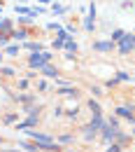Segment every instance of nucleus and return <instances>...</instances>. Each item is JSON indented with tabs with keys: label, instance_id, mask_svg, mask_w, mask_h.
Instances as JSON below:
<instances>
[{
	"label": "nucleus",
	"instance_id": "nucleus-3",
	"mask_svg": "<svg viewBox=\"0 0 135 152\" xmlns=\"http://www.w3.org/2000/svg\"><path fill=\"white\" fill-rule=\"evenodd\" d=\"M100 129H103V117H100V115H93V122L86 126V133H84V138H86V140H91V138H93V136H96Z\"/></svg>",
	"mask_w": 135,
	"mask_h": 152
},
{
	"label": "nucleus",
	"instance_id": "nucleus-2",
	"mask_svg": "<svg viewBox=\"0 0 135 152\" xmlns=\"http://www.w3.org/2000/svg\"><path fill=\"white\" fill-rule=\"evenodd\" d=\"M49 61H51V54H49V52H33L30 58H28V66L40 70V68H42L44 63H49Z\"/></svg>",
	"mask_w": 135,
	"mask_h": 152
},
{
	"label": "nucleus",
	"instance_id": "nucleus-33",
	"mask_svg": "<svg viewBox=\"0 0 135 152\" xmlns=\"http://www.w3.org/2000/svg\"><path fill=\"white\" fill-rule=\"evenodd\" d=\"M0 61H2V54H0Z\"/></svg>",
	"mask_w": 135,
	"mask_h": 152
},
{
	"label": "nucleus",
	"instance_id": "nucleus-21",
	"mask_svg": "<svg viewBox=\"0 0 135 152\" xmlns=\"http://www.w3.org/2000/svg\"><path fill=\"white\" fill-rule=\"evenodd\" d=\"M14 12H17V14H30V10H28V7H23V5H17V7H14Z\"/></svg>",
	"mask_w": 135,
	"mask_h": 152
},
{
	"label": "nucleus",
	"instance_id": "nucleus-31",
	"mask_svg": "<svg viewBox=\"0 0 135 152\" xmlns=\"http://www.w3.org/2000/svg\"><path fill=\"white\" fill-rule=\"evenodd\" d=\"M5 152H19V150H5Z\"/></svg>",
	"mask_w": 135,
	"mask_h": 152
},
{
	"label": "nucleus",
	"instance_id": "nucleus-4",
	"mask_svg": "<svg viewBox=\"0 0 135 152\" xmlns=\"http://www.w3.org/2000/svg\"><path fill=\"white\" fill-rule=\"evenodd\" d=\"M119 52H121V54L133 52V33H126L123 38L119 40Z\"/></svg>",
	"mask_w": 135,
	"mask_h": 152
},
{
	"label": "nucleus",
	"instance_id": "nucleus-23",
	"mask_svg": "<svg viewBox=\"0 0 135 152\" xmlns=\"http://www.w3.org/2000/svg\"><path fill=\"white\" fill-rule=\"evenodd\" d=\"M51 12H54V14H63V12H65V7H63V5H54V7H51Z\"/></svg>",
	"mask_w": 135,
	"mask_h": 152
},
{
	"label": "nucleus",
	"instance_id": "nucleus-13",
	"mask_svg": "<svg viewBox=\"0 0 135 152\" xmlns=\"http://www.w3.org/2000/svg\"><path fill=\"white\" fill-rule=\"evenodd\" d=\"M84 28H86V31H93V28H96V17L89 14V17L84 19Z\"/></svg>",
	"mask_w": 135,
	"mask_h": 152
},
{
	"label": "nucleus",
	"instance_id": "nucleus-8",
	"mask_svg": "<svg viewBox=\"0 0 135 152\" xmlns=\"http://www.w3.org/2000/svg\"><path fill=\"white\" fill-rule=\"evenodd\" d=\"M12 19H2L0 21V33H5V35H12Z\"/></svg>",
	"mask_w": 135,
	"mask_h": 152
},
{
	"label": "nucleus",
	"instance_id": "nucleus-28",
	"mask_svg": "<svg viewBox=\"0 0 135 152\" xmlns=\"http://www.w3.org/2000/svg\"><path fill=\"white\" fill-rule=\"evenodd\" d=\"M38 2H42V5H49V2H54V0H38Z\"/></svg>",
	"mask_w": 135,
	"mask_h": 152
},
{
	"label": "nucleus",
	"instance_id": "nucleus-17",
	"mask_svg": "<svg viewBox=\"0 0 135 152\" xmlns=\"http://www.w3.org/2000/svg\"><path fill=\"white\" fill-rule=\"evenodd\" d=\"M19 148H21V150H26V152H35V150H38V143H35V145H30V143H19Z\"/></svg>",
	"mask_w": 135,
	"mask_h": 152
},
{
	"label": "nucleus",
	"instance_id": "nucleus-22",
	"mask_svg": "<svg viewBox=\"0 0 135 152\" xmlns=\"http://www.w3.org/2000/svg\"><path fill=\"white\" fill-rule=\"evenodd\" d=\"M7 42H9V35L0 33V49H2V47H7Z\"/></svg>",
	"mask_w": 135,
	"mask_h": 152
},
{
	"label": "nucleus",
	"instance_id": "nucleus-10",
	"mask_svg": "<svg viewBox=\"0 0 135 152\" xmlns=\"http://www.w3.org/2000/svg\"><path fill=\"white\" fill-rule=\"evenodd\" d=\"M9 38H14L17 42H19V40H26V38H28V31H26V28H19V31H12V35H9Z\"/></svg>",
	"mask_w": 135,
	"mask_h": 152
},
{
	"label": "nucleus",
	"instance_id": "nucleus-12",
	"mask_svg": "<svg viewBox=\"0 0 135 152\" xmlns=\"http://www.w3.org/2000/svg\"><path fill=\"white\" fill-rule=\"evenodd\" d=\"M19 49H21V45H7V47H5V54H7V56H17Z\"/></svg>",
	"mask_w": 135,
	"mask_h": 152
},
{
	"label": "nucleus",
	"instance_id": "nucleus-27",
	"mask_svg": "<svg viewBox=\"0 0 135 152\" xmlns=\"http://www.w3.org/2000/svg\"><path fill=\"white\" fill-rule=\"evenodd\" d=\"M63 45H65V42H61V40H54V49H61Z\"/></svg>",
	"mask_w": 135,
	"mask_h": 152
},
{
	"label": "nucleus",
	"instance_id": "nucleus-18",
	"mask_svg": "<svg viewBox=\"0 0 135 152\" xmlns=\"http://www.w3.org/2000/svg\"><path fill=\"white\" fill-rule=\"evenodd\" d=\"M89 108H91V113H93V115H100V105H98V103L93 101V98L89 101Z\"/></svg>",
	"mask_w": 135,
	"mask_h": 152
},
{
	"label": "nucleus",
	"instance_id": "nucleus-16",
	"mask_svg": "<svg viewBox=\"0 0 135 152\" xmlns=\"http://www.w3.org/2000/svg\"><path fill=\"white\" fill-rule=\"evenodd\" d=\"M123 35H126V33H123L121 28H116V31H112V38H110V40H112V42H119V40L123 38Z\"/></svg>",
	"mask_w": 135,
	"mask_h": 152
},
{
	"label": "nucleus",
	"instance_id": "nucleus-24",
	"mask_svg": "<svg viewBox=\"0 0 135 152\" xmlns=\"http://www.w3.org/2000/svg\"><path fill=\"white\" fill-rule=\"evenodd\" d=\"M105 152H121V145H116V143H112V145H110V148H107Z\"/></svg>",
	"mask_w": 135,
	"mask_h": 152
},
{
	"label": "nucleus",
	"instance_id": "nucleus-26",
	"mask_svg": "<svg viewBox=\"0 0 135 152\" xmlns=\"http://www.w3.org/2000/svg\"><path fill=\"white\" fill-rule=\"evenodd\" d=\"M47 28H49V31H61V26H58L56 21H54V23H49V26H47Z\"/></svg>",
	"mask_w": 135,
	"mask_h": 152
},
{
	"label": "nucleus",
	"instance_id": "nucleus-25",
	"mask_svg": "<svg viewBox=\"0 0 135 152\" xmlns=\"http://www.w3.org/2000/svg\"><path fill=\"white\" fill-rule=\"evenodd\" d=\"M2 75H7V77H12V75H14V70H12V68H2Z\"/></svg>",
	"mask_w": 135,
	"mask_h": 152
},
{
	"label": "nucleus",
	"instance_id": "nucleus-14",
	"mask_svg": "<svg viewBox=\"0 0 135 152\" xmlns=\"http://www.w3.org/2000/svg\"><path fill=\"white\" fill-rule=\"evenodd\" d=\"M68 52H77V42H75V38H68L65 40V45H63Z\"/></svg>",
	"mask_w": 135,
	"mask_h": 152
},
{
	"label": "nucleus",
	"instance_id": "nucleus-20",
	"mask_svg": "<svg viewBox=\"0 0 135 152\" xmlns=\"http://www.w3.org/2000/svg\"><path fill=\"white\" fill-rule=\"evenodd\" d=\"M116 80H119V82H126V80H133V75H128V73L121 70V73H116Z\"/></svg>",
	"mask_w": 135,
	"mask_h": 152
},
{
	"label": "nucleus",
	"instance_id": "nucleus-1",
	"mask_svg": "<svg viewBox=\"0 0 135 152\" xmlns=\"http://www.w3.org/2000/svg\"><path fill=\"white\" fill-rule=\"evenodd\" d=\"M28 136L38 143V150H58V145H54V138H51V136H47V133L28 131Z\"/></svg>",
	"mask_w": 135,
	"mask_h": 152
},
{
	"label": "nucleus",
	"instance_id": "nucleus-7",
	"mask_svg": "<svg viewBox=\"0 0 135 152\" xmlns=\"http://www.w3.org/2000/svg\"><path fill=\"white\" fill-rule=\"evenodd\" d=\"M116 115H119V117H126V119H131V122H135L133 108H128V105H121V108H116Z\"/></svg>",
	"mask_w": 135,
	"mask_h": 152
},
{
	"label": "nucleus",
	"instance_id": "nucleus-19",
	"mask_svg": "<svg viewBox=\"0 0 135 152\" xmlns=\"http://www.w3.org/2000/svg\"><path fill=\"white\" fill-rule=\"evenodd\" d=\"M58 94H61V96H75L77 91H75V89H70V87H63V89H61Z\"/></svg>",
	"mask_w": 135,
	"mask_h": 152
},
{
	"label": "nucleus",
	"instance_id": "nucleus-29",
	"mask_svg": "<svg viewBox=\"0 0 135 152\" xmlns=\"http://www.w3.org/2000/svg\"><path fill=\"white\" fill-rule=\"evenodd\" d=\"M26 2H28V0H19V5H26Z\"/></svg>",
	"mask_w": 135,
	"mask_h": 152
},
{
	"label": "nucleus",
	"instance_id": "nucleus-32",
	"mask_svg": "<svg viewBox=\"0 0 135 152\" xmlns=\"http://www.w3.org/2000/svg\"><path fill=\"white\" fill-rule=\"evenodd\" d=\"M0 7H2V0H0Z\"/></svg>",
	"mask_w": 135,
	"mask_h": 152
},
{
	"label": "nucleus",
	"instance_id": "nucleus-6",
	"mask_svg": "<svg viewBox=\"0 0 135 152\" xmlns=\"http://www.w3.org/2000/svg\"><path fill=\"white\" fill-rule=\"evenodd\" d=\"M116 42H112V40H100V42H96L93 45V49L96 52H110V49H114Z\"/></svg>",
	"mask_w": 135,
	"mask_h": 152
},
{
	"label": "nucleus",
	"instance_id": "nucleus-9",
	"mask_svg": "<svg viewBox=\"0 0 135 152\" xmlns=\"http://www.w3.org/2000/svg\"><path fill=\"white\" fill-rule=\"evenodd\" d=\"M40 70H42V75H47V77H56V75H58V73H56V68H54L51 63H44V66H42Z\"/></svg>",
	"mask_w": 135,
	"mask_h": 152
},
{
	"label": "nucleus",
	"instance_id": "nucleus-11",
	"mask_svg": "<svg viewBox=\"0 0 135 152\" xmlns=\"http://www.w3.org/2000/svg\"><path fill=\"white\" fill-rule=\"evenodd\" d=\"M23 47L30 49V52H44V45H42V42H26Z\"/></svg>",
	"mask_w": 135,
	"mask_h": 152
},
{
	"label": "nucleus",
	"instance_id": "nucleus-5",
	"mask_svg": "<svg viewBox=\"0 0 135 152\" xmlns=\"http://www.w3.org/2000/svg\"><path fill=\"white\" fill-rule=\"evenodd\" d=\"M103 140L105 143H112V140H116V133H119V129H114V126H110V124H103Z\"/></svg>",
	"mask_w": 135,
	"mask_h": 152
},
{
	"label": "nucleus",
	"instance_id": "nucleus-30",
	"mask_svg": "<svg viewBox=\"0 0 135 152\" xmlns=\"http://www.w3.org/2000/svg\"><path fill=\"white\" fill-rule=\"evenodd\" d=\"M133 49H135V33H133Z\"/></svg>",
	"mask_w": 135,
	"mask_h": 152
},
{
	"label": "nucleus",
	"instance_id": "nucleus-15",
	"mask_svg": "<svg viewBox=\"0 0 135 152\" xmlns=\"http://www.w3.org/2000/svg\"><path fill=\"white\" fill-rule=\"evenodd\" d=\"M19 23H21V26H30V23H33V14H21Z\"/></svg>",
	"mask_w": 135,
	"mask_h": 152
}]
</instances>
